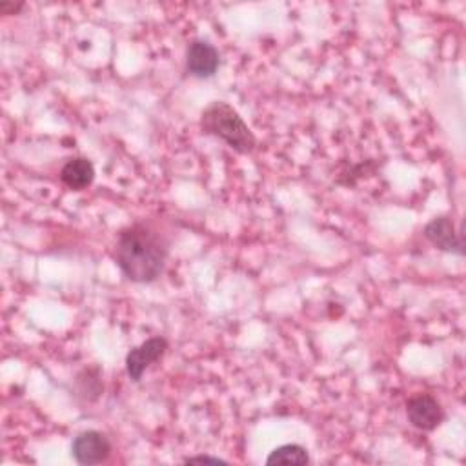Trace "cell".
Returning a JSON list of instances; mask_svg holds the SVG:
<instances>
[{
    "mask_svg": "<svg viewBox=\"0 0 466 466\" xmlns=\"http://www.w3.org/2000/svg\"><path fill=\"white\" fill-rule=\"evenodd\" d=\"M169 253V242L146 222H133L120 229L113 258L131 282L147 284L160 277Z\"/></svg>",
    "mask_w": 466,
    "mask_h": 466,
    "instance_id": "cell-1",
    "label": "cell"
},
{
    "mask_svg": "<svg viewBox=\"0 0 466 466\" xmlns=\"http://www.w3.org/2000/svg\"><path fill=\"white\" fill-rule=\"evenodd\" d=\"M200 129L206 135H213L226 142L237 153H251L257 146V138L238 111L228 102H211L200 115Z\"/></svg>",
    "mask_w": 466,
    "mask_h": 466,
    "instance_id": "cell-2",
    "label": "cell"
},
{
    "mask_svg": "<svg viewBox=\"0 0 466 466\" xmlns=\"http://www.w3.org/2000/svg\"><path fill=\"white\" fill-rule=\"evenodd\" d=\"M71 455L78 464L84 466L100 464L111 455V442L106 433L98 430H86L73 439Z\"/></svg>",
    "mask_w": 466,
    "mask_h": 466,
    "instance_id": "cell-3",
    "label": "cell"
},
{
    "mask_svg": "<svg viewBox=\"0 0 466 466\" xmlns=\"http://www.w3.org/2000/svg\"><path fill=\"white\" fill-rule=\"evenodd\" d=\"M408 420L424 431H431L444 420V410L441 402L430 393H417L406 402Z\"/></svg>",
    "mask_w": 466,
    "mask_h": 466,
    "instance_id": "cell-4",
    "label": "cell"
},
{
    "mask_svg": "<svg viewBox=\"0 0 466 466\" xmlns=\"http://www.w3.org/2000/svg\"><path fill=\"white\" fill-rule=\"evenodd\" d=\"M167 350V340L164 337H151L142 344L131 348L126 355V373L131 380L138 382L142 373L157 362Z\"/></svg>",
    "mask_w": 466,
    "mask_h": 466,
    "instance_id": "cell-5",
    "label": "cell"
},
{
    "mask_svg": "<svg viewBox=\"0 0 466 466\" xmlns=\"http://www.w3.org/2000/svg\"><path fill=\"white\" fill-rule=\"evenodd\" d=\"M220 64L218 51L206 40H193L186 49V69L197 78H209Z\"/></svg>",
    "mask_w": 466,
    "mask_h": 466,
    "instance_id": "cell-6",
    "label": "cell"
},
{
    "mask_svg": "<svg viewBox=\"0 0 466 466\" xmlns=\"http://www.w3.org/2000/svg\"><path fill=\"white\" fill-rule=\"evenodd\" d=\"M424 237L439 249L448 251V253H455V255H462V240L455 229V224L450 217H435L433 220H430L424 229H422Z\"/></svg>",
    "mask_w": 466,
    "mask_h": 466,
    "instance_id": "cell-7",
    "label": "cell"
},
{
    "mask_svg": "<svg viewBox=\"0 0 466 466\" xmlns=\"http://www.w3.org/2000/svg\"><path fill=\"white\" fill-rule=\"evenodd\" d=\"M95 178V166L86 157L69 158L60 169V180L73 191L86 189Z\"/></svg>",
    "mask_w": 466,
    "mask_h": 466,
    "instance_id": "cell-8",
    "label": "cell"
},
{
    "mask_svg": "<svg viewBox=\"0 0 466 466\" xmlns=\"http://www.w3.org/2000/svg\"><path fill=\"white\" fill-rule=\"evenodd\" d=\"M266 462L268 464H308L309 455H308V450L300 444H282L268 455Z\"/></svg>",
    "mask_w": 466,
    "mask_h": 466,
    "instance_id": "cell-9",
    "label": "cell"
},
{
    "mask_svg": "<svg viewBox=\"0 0 466 466\" xmlns=\"http://www.w3.org/2000/svg\"><path fill=\"white\" fill-rule=\"evenodd\" d=\"M184 462H213V464H226L224 459L220 457H211V455H193V457H187L184 459Z\"/></svg>",
    "mask_w": 466,
    "mask_h": 466,
    "instance_id": "cell-10",
    "label": "cell"
},
{
    "mask_svg": "<svg viewBox=\"0 0 466 466\" xmlns=\"http://www.w3.org/2000/svg\"><path fill=\"white\" fill-rule=\"evenodd\" d=\"M22 9V4H15V2H2L0 4V13L2 15H15Z\"/></svg>",
    "mask_w": 466,
    "mask_h": 466,
    "instance_id": "cell-11",
    "label": "cell"
}]
</instances>
